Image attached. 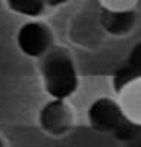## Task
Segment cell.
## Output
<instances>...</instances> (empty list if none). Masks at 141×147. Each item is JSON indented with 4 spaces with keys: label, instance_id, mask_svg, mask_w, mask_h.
Returning <instances> with one entry per match:
<instances>
[{
    "label": "cell",
    "instance_id": "8992f818",
    "mask_svg": "<svg viewBox=\"0 0 141 147\" xmlns=\"http://www.w3.org/2000/svg\"><path fill=\"white\" fill-rule=\"evenodd\" d=\"M120 94V109L123 112L124 118L128 121L140 126L141 124V92H140V79L128 84L124 88L118 91Z\"/></svg>",
    "mask_w": 141,
    "mask_h": 147
},
{
    "label": "cell",
    "instance_id": "ba28073f",
    "mask_svg": "<svg viewBox=\"0 0 141 147\" xmlns=\"http://www.w3.org/2000/svg\"><path fill=\"white\" fill-rule=\"evenodd\" d=\"M6 5L12 12L30 18L41 15L46 8L44 0H6Z\"/></svg>",
    "mask_w": 141,
    "mask_h": 147
},
{
    "label": "cell",
    "instance_id": "7a4b0ae2",
    "mask_svg": "<svg viewBox=\"0 0 141 147\" xmlns=\"http://www.w3.org/2000/svg\"><path fill=\"white\" fill-rule=\"evenodd\" d=\"M86 115H88L90 126L96 130H99V132L121 134V132H128L131 127L137 126V124L128 121L124 118L118 103L109 99V97H99V99H96L88 106Z\"/></svg>",
    "mask_w": 141,
    "mask_h": 147
},
{
    "label": "cell",
    "instance_id": "277c9868",
    "mask_svg": "<svg viewBox=\"0 0 141 147\" xmlns=\"http://www.w3.org/2000/svg\"><path fill=\"white\" fill-rule=\"evenodd\" d=\"M40 126L50 135H62L72 126V112L65 100L52 99L40 111Z\"/></svg>",
    "mask_w": 141,
    "mask_h": 147
},
{
    "label": "cell",
    "instance_id": "5b68a950",
    "mask_svg": "<svg viewBox=\"0 0 141 147\" xmlns=\"http://www.w3.org/2000/svg\"><path fill=\"white\" fill-rule=\"evenodd\" d=\"M137 20L135 9H108L102 8L100 12V24L108 34L111 35H123L129 32Z\"/></svg>",
    "mask_w": 141,
    "mask_h": 147
},
{
    "label": "cell",
    "instance_id": "3957f363",
    "mask_svg": "<svg viewBox=\"0 0 141 147\" xmlns=\"http://www.w3.org/2000/svg\"><path fill=\"white\" fill-rule=\"evenodd\" d=\"M17 46L29 58H43L52 49V34L40 21H28L17 32Z\"/></svg>",
    "mask_w": 141,
    "mask_h": 147
},
{
    "label": "cell",
    "instance_id": "6da1fadb",
    "mask_svg": "<svg viewBox=\"0 0 141 147\" xmlns=\"http://www.w3.org/2000/svg\"><path fill=\"white\" fill-rule=\"evenodd\" d=\"M41 76L46 92L56 100L70 99L79 86L76 65L62 49H50L41 58Z\"/></svg>",
    "mask_w": 141,
    "mask_h": 147
},
{
    "label": "cell",
    "instance_id": "9c48e42d",
    "mask_svg": "<svg viewBox=\"0 0 141 147\" xmlns=\"http://www.w3.org/2000/svg\"><path fill=\"white\" fill-rule=\"evenodd\" d=\"M137 0H102L103 8L108 9H134Z\"/></svg>",
    "mask_w": 141,
    "mask_h": 147
},
{
    "label": "cell",
    "instance_id": "8fae6325",
    "mask_svg": "<svg viewBox=\"0 0 141 147\" xmlns=\"http://www.w3.org/2000/svg\"><path fill=\"white\" fill-rule=\"evenodd\" d=\"M0 147H5V144H3V141H2V138H0Z\"/></svg>",
    "mask_w": 141,
    "mask_h": 147
},
{
    "label": "cell",
    "instance_id": "52a82bcc",
    "mask_svg": "<svg viewBox=\"0 0 141 147\" xmlns=\"http://www.w3.org/2000/svg\"><path fill=\"white\" fill-rule=\"evenodd\" d=\"M140 71H141L140 46H135V49L128 58V61L124 64H121L112 76V85H114L115 92H118L121 88H124L128 84L140 79Z\"/></svg>",
    "mask_w": 141,
    "mask_h": 147
},
{
    "label": "cell",
    "instance_id": "30bf717a",
    "mask_svg": "<svg viewBox=\"0 0 141 147\" xmlns=\"http://www.w3.org/2000/svg\"><path fill=\"white\" fill-rule=\"evenodd\" d=\"M70 0H44L46 6H50V8H58V6H62V5L68 3Z\"/></svg>",
    "mask_w": 141,
    "mask_h": 147
}]
</instances>
